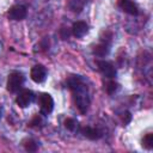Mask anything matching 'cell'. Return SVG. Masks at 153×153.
I'll return each instance as SVG.
<instances>
[{"label":"cell","instance_id":"cell-7","mask_svg":"<svg viewBox=\"0 0 153 153\" xmlns=\"http://www.w3.org/2000/svg\"><path fill=\"white\" fill-rule=\"evenodd\" d=\"M30 78L36 84H41L47 78V68L43 65H36L30 71Z\"/></svg>","mask_w":153,"mask_h":153},{"label":"cell","instance_id":"cell-9","mask_svg":"<svg viewBox=\"0 0 153 153\" xmlns=\"http://www.w3.org/2000/svg\"><path fill=\"white\" fill-rule=\"evenodd\" d=\"M87 32H88V25L82 20L75 22L73 24V26H72V35L74 37H76V38L84 37Z\"/></svg>","mask_w":153,"mask_h":153},{"label":"cell","instance_id":"cell-3","mask_svg":"<svg viewBox=\"0 0 153 153\" xmlns=\"http://www.w3.org/2000/svg\"><path fill=\"white\" fill-rule=\"evenodd\" d=\"M39 108H41V115L48 116L53 109H54V99L49 93H41L38 97Z\"/></svg>","mask_w":153,"mask_h":153},{"label":"cell","instance_id":"cell-6","mask_svg":"<svg viewBox=\"0 0 153 153\" xmlns=\"http://www.w3.org/2000/svg\"><path fill=\"white\" fill-rule=\"evenodd\" d=\"M27 14V10L24 5H14L10 7L7 12V17L11 20H23Z\"/></svg>","mask_w":153,"mask_h":153},{"label":"cell","instance_id":"cell-5","mask_svg":"<svg viewBox=\"0 0 153 153\" xmlns=\"http://www.w3.org/2000/svg\"><path fill=\"white\" fill-rule=\"evenodd\" d=\"M33 98H35L33 92L31 90H26L25 88V90H22L18 93V96L16 98V103L18 104L19 108H26L32 103Z\"/></svg>","mask_w":153,"mask_h":153},{"label":"cell","instance_id":"cell-11","mask_svg":"<svg viewBox=\"0 0 153 153\" xmlns=\"http://www.w3.org/2000/svg\"><path fill=\"white\" fill-rule=\"evenodd\" d=\"M92 53H93V55L99 56V57L106 56V55L110 53V43L100 42L99 44H97V45H94V47H93Z\"/></svg>","mask_w":153,"mask_h":153},{"label":"cell","instance_id":"cell-18","mask_svg":"<svg viewBox=\"0 0 153 153\" xmlns=\"http://www.w3.org/2000/svg\"><path fill=\"white\" fill-rule=\"evenodd\" d=\"M122 121H123L124 124H128L131 121V115H130L129 111H126V112L122 114Z\"/></svg>","mask_w":153,"mask_h":153},{"label":"cell","instance_id":"cell-19","mask_svg":"<svg viewBox=\"0 0 153 153\" xmlns=\"http://www.w3.org/2000/svg\"><path fill=\"white\" fill-rule=\"evenodd\" d=\"M1 116H2V105L0 103V118H1Z\"/></svg>","mask_w":153,"mask_h":153},{"label":"cell","instance_id":"cell-4","mask_svg":"<svg viewBox=\"0 0 153 153\" xmlns=\"http://www.w3.org/2000/svg\"><path fill=\"white\" fill-rule=\"evenodd\" d=\"M97 67L100 71V73L108 78V79H112L116 76V68L114 67V65L111 62H108L105 60H98L97 61Z\"/></svg>","mask_w":153,"mask_h":153},{"label":"cell","instance_id":"cell-8","mask_svg":"<svg viewBox=\"0 0 153 153\" xmlns=\"http://www.w3.org/2000/svg\"><path fill=\"white\" fill-rule=\"evenodd\" d=\"M117 6L123 12H126L127 14H130V16H137L139 14V8L133 0H118Z\"/></svg>","mask_w":153,"mask_h":153},{"label":"cell","instance_id":"cell-1","mask_svg":"<svg viewBox=\"0 0 153 153\" xmlns=\"http://www.w3.org/2000/svg\"><path fill=\"white\" fill-rule=\"evenodd\" d=\"M67 86L73 92L74 104L81 115H85L91 104L88 87L81 75H72L67 79Z\"/></svg>","mask_w":153,"mask_h":153},{"label":"cell","instance_id":"cell-14","mask_svg":"<svg viewBox=\"0 0 153 153\" xmlns=\"http://www.w3.org/2000/svg\"><path fill=\"white\" fill-rule=\"evenodd\" d=\"M23 145H24V148L27 151V152H36L38 149V145L35 140L32 139H26L23 141Z\"/></svg>","mask_w":153,"mask_h":153},{"label":"cell","instance_id":"cell-15","mask_svg":"<svg viewBox=\"0 0 153 153\" xmlns=\"http://www.w3.org/2000/svg\"><path fill=\"white\" fill-rule=\"evenodd\" d=\"M117 88H118V84H117L116 81H114V80H109V81L105 84V86H104V90H105V92H106L108 94L115 93V92L117 91Z\"/></svg>","mask_w":153,"mask_h":153},{"label":"cell","instance_id":"cell-10","mask_svg":"<svg viewBox=\"0 0 153 153\" xmlns=\"http://www.w3.org/2000/svg\"><path fill=\"white\" fill-rule=\"evenodd\" d=\"M80 131L88 140H98L103 136L102 131L93 127H82V128H80Z\"/></svg>","mask_w":153,"mask_h":153},{"label":"cell","instance_id":"cell-16","mask_svg":"<svg viewBox=\"0 0 153 153\" xmlns=\"http://www.w3.org/2000/svg\"><path fill=\"white\" fill-rule=\"evenodd\" d=\"M142 146L147 149H152L153 147V134L152 133H148L143 136L142 139Z\"/></svg>","mask_w":153,"mask_h":153},{"label":"cell","instance_id":"cell-2","mask_svg":"<svg viewBox=\"0 0 153 153\" xmlns=\"http://www.w3.org/2000/svg\"><path fill=\"white\" fill-rule=\"evenodd\" d=\"M24 81H25V76L22 72H18V71L11 72L7 79V91L11 93L18 92L22 88Z\"/></svg>","mask_w":153,"mask_h":153},{"label":"cell","instance_id":"cell-13","mask_svg":"<svg viewBox=\"0 0 153 153\" xmlns=\"http://www.w3.org/2000/svg\"><path fill=\"white\" fill-rule=\"evenodd\" d=\"M63 124H65L66 129H68L71 131H78V130H80V127H79L78 121L74 120V118H66V121H65Z\"/></svg>","mask_w":153,"mask_h":153},{"label":"cell","instance_id":"cell-12","mask_svg":"<svg viewBox=\"0 0 153 153\" xmlns=\"http://www.w3.org/2000/svg\"><path fill=\"white\" fill-rule=\"evenodd\" d=\"M88 2V0H68V8L73 12H81L85 7V5Z\"/></svg>","mask_w":153,"mask_h":153},{"label":"cell","instance_id":"cell-17","mask_svg":"<svg viewBox=\"0 0 153 153\" xmlns=\"http://www.w3.org/2000/svg\"><path fill=\"white\" fill-rule=\"evenodd\" d=\"M42 124H43V121H42V117L37 114L32 120H31V122L29 123V126L30 127H35V128H39V127H42Z\"/></svg>","mask_w":153,"mask_h":153}]
</instances>
